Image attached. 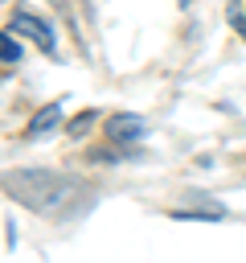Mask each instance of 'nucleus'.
<instances>
[{"instance_id": "39448f33", "label": "nucleus", "mask_w": 246, "mask_h": 263, "mask_svg": "<svg viewBox=\"0 0 246 263\" xmlns=\"http://www.w3.org/2000/svg\"><path fill=\"white\" fill-rule=\"evenodd\" d=\"M0 62H4V66H16V62H20V45H16L12 29H8L4 37H0Z\"/></svg>"}, {"instance_id": "0eeeda50", "label": "nucleus", "mask_w": 246, "mask_h": 263, "mask_svg": "<svg viewBox=\"0 0 246 263\" xmlns=\"http://www.w3.org/2000/svg\"><path fill=\"white\" fill-rule=\"evenodd\" d=\"M242 37H246V25H242Z\"/></svg>"}, {"instance_id": "f257e3e1", "label": "nucleus", "mask_w": 246, "mask_h": 263, "mask_svg": "<svg viewBox=\"0 0 246 263\" xmlns=\"http://www.w3.org/2000/svg\"><path fill=\"white\" fill-rule=\"evenodd\" d=\"M8 193L29 205V210H57L70 193H74V181L61 177V173H49V168H25L16 177H8Z\"/></svg>"}, {"instance_id": "423d86ee", "label": "nucleus", "mask_w": 246, "mask_h": 263, "mask_svg": "<svg viewBox=\"0 0 246 263\" xmlns=\"http://www.w3.org/2000/svg\"><path fill=\"white\" fill-rule=\"evenodd\" d=\"M90 119H94V115H90V111H86V115H78V119H74V123H70V132H74V136H82V127H90Z\"/></svg>"}, {"instance_id": "f03ea898", "label": "nucleus", "mask_w": 246, "mask_h": 263, "mask_svg": "<svg viewBox=\"0 0 246 263\" xmlns=\"http://www.w3.org/2000/svg\"><path fill=\"white\" fill-rule=\"evenodd\" d=\"M8 29H12V33H25V37H33V41H37L41 49H53V45H57L53 29H49V25H45V21L37 16V12H25V8H20V12H12Z\"/></svg>"}, {"instance_id": "6e6552de", "label": "nucleus", "mask_w": 246, "mask_h": 263, "mask_svg": "<svg viewBox=\"0 0 246 263\" xmlns=\"http://www.w3.org/2000/svg\"><path fill=\"white\" fill-rule=\"evenodd\" d=\"M53 4H61V0H53Z\"/></svg>"}, {"instance_id": "20e7f679", "label": "nucleus", "mask_w": 246, "mask_h": 263, "mask_svg": "<svg viewBox=\"0 0 246 263\" xmlns=\"http://www.w3.org/2000/svg\"><path fill=\"white\" fill-rule=\"evenodd\" d=\"M57 119H61V107L57 103H49V107H41L33 119H29V127H25V136L29 140H37V136H45V132H53L57 127Z\"/></svg>"}, {"instance_id": "7ed1b4c3", "label": "nucleus", "mask_w": 246, "mask_h": 263, "mask_svg": "<svg viewBox=\"0 0 246 263\" xmlns=\"http://www.w3.org/2000/svg\"><path fill=\"white\" fill-rule=\"evenodd\" d=\"M107 136H111L115 144H135V140L148 136V119H144V115H131V111H119V115H111Z\"/></svg>"}]
</instances>
